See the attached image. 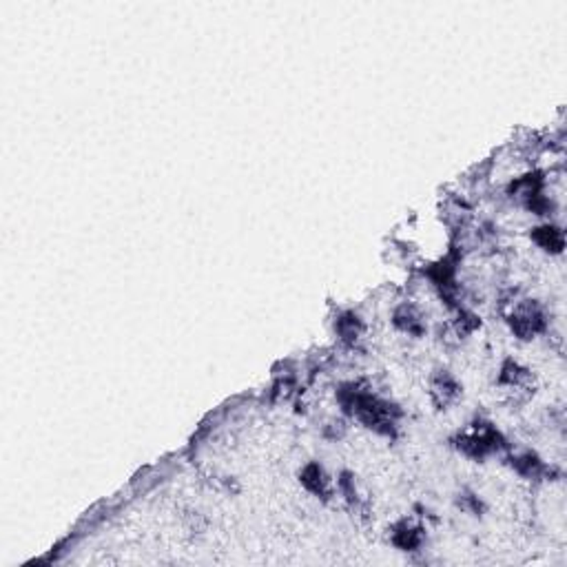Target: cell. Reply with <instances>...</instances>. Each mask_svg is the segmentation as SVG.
Wrapping results in <instances>:
<instances>
[{"label": "cell", "mask_w": 567, "mask_h": 567, "mask_svg": "<svg viewBox=\"0 0 567 567\" xmlns=\"http://www.w3.org/2000/svg\"><path fill=\"white\" fill-rule=\"evenodd\" d=\"M432 394L441 406H445V404H450L452 399H456V394H459V385H456V381L450 375H439L432 383Z\"/></svg>", "instance_id": "1"}]
</instances>
